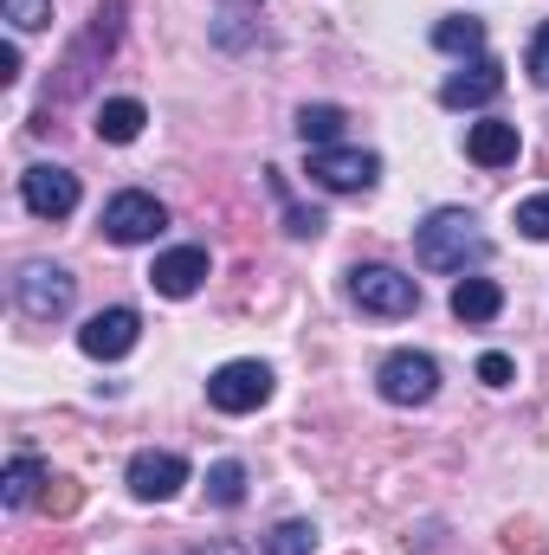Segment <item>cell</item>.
I'll return each mask as SVG.
<instances>
[{"instance_id": "obj_1", "label": "cell", "mask_w": 549, "mask_h": 555, "mask_svg": "<svg viewBox=\"0 0 549 555\" xmlns=\"http://www.w3.org/2000/svg\"><path fill=\"white\" fill-rule=\"evenodd\" d=\"M413 253H420V266L426 272H472V266H485L491 259V240L478 233V220L465 214V207H433L420 227H413Z\"/></svg>"}, {"instance_id": "obj_2", "label": "cell", "mask_w": 549, "mask_h": 555, "mask_svg": "<svg viewBox=\"0 0 549 555\" xmlns=\"http://www.w3.org/2000/svg\"><path fill=\"white\" fill-rule=\"evenodd\" d=\"M349 297L369 317H413L420 310V284L408 272H395V266H356L349 272Z\"/></svg>"}, {"instance_id": "obj_3", "label": "cell", "mask_w": 549, "mask_h": 555, "mask_svg": "<svg viewBox=\"0 0 549 555\" xmlns=\"http://www.w3.org/2000/svg\"><path fill=\"white\" fill-rule=\"evenodd\" d=\"M162 227H168V207L142 188H124L104 201V240H117V246H149Z\"/></svg>"}, {"instance_id": "obj_4", "label": "cell", "mask_w": 549, "mask_h": 555, "mask_svg": "<svg viewBox=\"0 0 549 555\" xmlns=\"http://www.w3.org/2000/svg\"><path fill=\"white\" fill-rule=\"evenodd\" d=\"M375 388H382V401H395V408H426V401L439 395V362L420 356V349H395V356L382 362Z\"/></svg>"}, {"instance_id": "obj_5", "label": "cell", "mask_w": 549, "mask_h": 555, "mask_svg": "<svg viewBox=\"0 0 549 555\" xmlns=\"http://www.w3.org/2000/svg\"><path fill=\"white\" fill-rule=\"evenodd\" d=\"M207 401H214L220 414H253V408L272 401V369H266V362H220V369L207 375Z\"/></svg>"}, {"instance_id": "obj_6", "label": "cell", "mask_w": 549, "mask_h": 555, "mask_svg": "<svg viewBox=\"0 0 549 555\" xmlns=\"http://www.w3.org/2000/svg\"><path fill=\"white\" fill-rule=\"evenodd\" d=\"M72 272L65 266H46V259H33V266H20L13 278V297H20V310L33 317V323H52V317H65L72 310Z\"/></svg>"}, {"instance_id": "obj_7", "label": "cell", "mask_w": 549, "mask_h": 555, "mask_svg": "<svg viewBox=\"0 0 549 555\" xmlns=\"http://www.w3.org/2000/svg\"><path fill=\"white\" fill-rule=\"evenodd\" d=\"M375 175H382V155H369V149H343V142L310 149V181L330 194H362V188H375Z\"/></svg>"}, {"instance_id": "obj_8", "label": "cell", "mask_w": 549, "mask_h": 555, "mask_svg": "<svg viewBox=\"0 0 549 555\" xmlns=\"http://www.w3.org/2000/svg\"><path fill=\"white\" fill-rule=\"evenodd\" d=\"M20 201H26L39 220H65V214H78V175L59 168V162H33V168L20 175Z\"/></svg>"}, {"instance_id": "obj_9", "label": "cell", "mask_w": 549, "mask_h": 555, "mask_svg": "<svg viewBox=\"0 0 549 555\" xmlns=\"http://www.w3.org/2000/svg\"><path fill=\"white\" fill-rule=\"evenodd\" d=\"M142 336V317L130 304H111V310H98L85 330H78V349L91 356V362H117V356H130Z\"/></svg>"}, {"instance_id": "obj_10", "label": "cell", "mask_w": 549, "mask_h": 555, "mask_svg": "<svg viewBox=\"0 0 549 555\" xmlns=\"http://www.w3.org/2000/svg\"><path fill=\"white\" fill-rule=\"evenodd\" d=\"M181 485H188V459L181 452H137L130 459V491L142 504H168Z\"/></svg>"}, {"instance_id": "obj_11", "label": "cell", "mask_w": 549, "mask_h": 555, "mask_svg": "<svg viewBox=\"0 0 549 555\" xmlns=\"http://www.w3.org/2000/svg\"><path fill=\"white\" fill-rule=\"evenodd\" d=\"M505 91V65L498 59H472L465 72H452L446 85H439V104L446 111H478V104H491Z\"/></svg>"}, {"instance_id": "obj_12", "label": "cell", "mask_w": 549, "mask_h": 555, "mask_svg": "<svg viewBox=\"0 0 549 555\" xmlns=\"http://www.w3.org/2000/svg\"><path fill=\"white\" fill-rule=\"evenodd\" d=\"M201 278H207V246H175V253H162V259H155L149 284H155L162 297H194V291H201Z\"/></svg>"}, {"instance_id": "obj_13", "label": "cell", "mask_w": 549, "mask_h": 555, "mask_svg": "<svg viewBox=\"0 0 549 555\" xmlns=\"http://www.w3.org/2000/svg\"><path fill=\"white\" fill-rule=\"evenodd\" d=\"M518 149H524V137H518V124H472L465 130V155L478 162V168H505V162H518Z\"/></svg>"}, {"instance_id": "obj_14", "label": "cell", "mask_w": 549, "mask_h": 555, "mask_svg": "<svg viewBox=\"0 0 549 555\" xmlns=\"http://www.w3.org/2000/svg\"><path fill=\"white\" fill-rule=\"evenodd\" d=\"M498 310H505V291L491 278H459L452 284V317L459 323H491Z\"/></svg>"}, {"instance_id": "obj_15", "label": "cell", "mask_w": 549, "mask_h": 555, "mask_svg": "<svg viewBox=\"0 0 549 555\" xmlns=\"http://www.w3.org/2000/svg\"><path fill=\"white\" fill-rule=\"evenodd\" d=\"M142 124H149V111H142L137 98H104L98 104V137L104 142H137Z\"/></svg>"}, {"instance_id": "obj_16", "label": "cell", "mask_w": 549, "mask_h": 555, "mask_svg": "<svg viewBox=\"0 0 549 555\" xmlns=\"http://www.w3.org/2000/svg\"><path fill=\"white\" fill-rule=\"evenodd\" d=\"M343 124H349V117H343L336 104H304V111H297V137H304V149H330V142L343 137Z\"/></svg>"}, {"instance_id": "obj_17", "label": "cell", "mask_w": 549, "mask_h": 555, "mask_svg": "<svg viewBox=\"0 0 549 555\" xmlns=\"http://www.w3.org/2000/svg\"><path fill=\"white\" fill-rule=\"evenodd\" d=\"M39 485H46V465H39L33 452H20V459L7 465V478H0V498L20 511V504H33V498H39Z\"/></svg>"}, {"instance_id": "obj_18", "label": "cell", "mask_w": 549, "mask_h": 555, "mask_svg": "<svg viewBox=\"0 0 549 555\" xmlns=\"http://www.w3.org/2000/svg\"><path fill=\"white\" fill-rule=\"evenodd\" d=\"M433 46H439V52H472V59H478V52H485V20H439V26H433Z\"/></svg>"}, {"instance_id": "obj_19", "label": "cell", "mask_w": 549, "mask_h": 555, "mask_svg": "<svg viewBox=\"0 0 549 555\" xmlns=\"http://www.w3.org/2000/svg\"><path fill=\"white\" fill-rule=\"evenodd\" d=\"M207 498H214L220 511L246 504V465H240V459H220V465L207 472Z\"/></svg>"}, {"instance_id": "obj_20", "label": "cell", "mask_w": 549, "mask_h": 555, "mask_svg": "<svg viewBox=\"0 0 549 555\" xmlns=\"http://www.w3.org/2000/svg\"><path fill=\"white\" fill-rule=\"evenodd\" d=\"M310 550H317V530L297 524V517H284L272 537H266V555H310Z\"/></svg>"}, {"instance_id": "obj_21", "label": "cell", "mask_w": 549, "mask_h": 555, "mask_svg": "<svg viewBox=\"0 0 549 555\" xmlns=\"http://www.w3.org/2000/svg\"><path fill=\"white\" fill-rule=\"evenodd\" d=\"M0 7H7V26H13V33L52 26V0H0Z\"/></svg>"}, {"instance_id": "obj_22", "label": "cell", "mask_w": 549, "mask_h": 555, "mask_svg": "<svg viewBox=\"0 0 549 555\" xmlns=\"http://www.w3.org/2000/svg\"><path fill=\"white\" fill-rule=\"evenodd\" d=\"M518 233H524V240H549V194L518 201Z\"/></svg>"}, {"instance_id": "obj_23", "label": "cell", "mask_w": 549, "mask_h": 555, "mask_svg": "<svg viewBox=\"0 0 549 555\" xmlns=\"http://www.w3.org/2000/svg\"><path fill=\"white\" fill-rule=\"evenodd\" d=\"M478 382H485V388H511V356H498V349L478 356Z\"/></svg>"}, {"instance_id": "obj_24", "label": "cell", "mask_w": 549, "mask_h": 555, "mask_svg": "<svg viewBox=\"0 0 549 555\" xmlns=\"http://www.w3.org/2000/svg\"><path fill=\"white\" fill-rule=\"evenodd\" d=\"M531 78L549 91V20L537 26V39H531Z\"/></svg>"}, {"instance_id": "obj_25", "label": "cell", "mask_w": 549, "mask_h": 555, "mask_svg": "<svg viewBox=\"0 0 549 555\" xmlns=\"http://www.w3.org/2000/svg\"><path fill=\"white\" fill-rule=\"evenodd\" d=\"M284 220H291V233H297V240H317V233H323V214H317V207H291Z\"/></svg>"}]
</instances>
